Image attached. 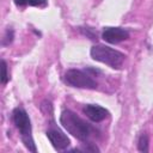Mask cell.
Wrapping results in <instances>:
<instances>
[{"label": "cell", "instance_id": "6da1fadb", "mask_svg": "<svg viewBox=\"0 0 153 153\" xmlns=\"http://www.w3.org/2000/svg\"><path fill=\"white\" fill-rule=\"evenodd\" d=\"M60 123L69 134H72L74 137L81 141H86L92 133V127L68 109L61 112Z\"/></svg>", "mask_w": 153, "mask_h": 153}, {"label": "cell", "instance_id": "7a4b0ae2", "mask_svg": "<svg viewBox=\"0 0 153 153\" xmlns=\"http://www.w3.org/2000/svg\"><path fill=\"white\" fill-rule=\"evenodd\" d=\"M91 57L98 62H102V63H105L112 68H120L126 59V56L114 49V48H110L108 45H103V44H96L91 48Z\"/></svg>", "mask_w": 153, "mask_h": 153}, {"label": "cell", "instance_id": "3957f363", "mask_svg": "<svg viewBox=\"0 0 153 153\" xmlns=\"http://www.w3.org/2000/svg\"><path fill=\"white\" fill-rule=\"evenodd\" d=\"M12 115H13V122L17 129L20 131L22 141L24 142L25 147L31 152H36V146H35V142L31 135V123H30V118L26 111L24 109L16 108Z\"/></svg>", "mask_w": 153, "mask_h": 153}, {"label": "cell", "instance_id": "277c9868", "mask_svg": "<svg viewBox=\"0 0 153 153\" xmlns=\"http://www.w3.org/2000/svg\"><path fill=\"white\" fill-rule=\"evenodd\" d=\"M65 81L68 85L73 87H79V88L97 87V82L91 78V75L80 69H68L65 73Z\"/></svg>", "mask_w": 153, "mask_h": 153}, {"label": "cell", "instance_id": "5b68a950", "mask_svg": "<svg viewBox=\"0 0 153 153\" xmlns=\"http://www.w3.org/2000/svg\"><path fill=\"white\" fill-rule=\"evenodd\" d=\"M102 37L105 42L111 43V44H116L120 43L122 41H126L129 38V32L126 29L122 27H105Z\"/></svg>", "mask_w": 153, "mask_h": 153}, {"label": "cell", "instance_id": "8992f818", "mask_svg": "<svg viewBox=\"0 0 153 153\" xmlns=\"http://www.w3.org/2000/svg\"><path fill=\"white\" fill-rule=\"evenodd\" d=\"M47 137L49 139V141L51 142V145L54 146L55 149H65L69 146L71 141L67 137L66 134H63L62 131L57 130V129H50L47 131Z\"/></svg>", "mask_w": 153, "mask_h": 153}, {"label": "cell", "instance_id": "52a82bcc", "mask_svg": "<svg viewBox=\"0 0 153 153\" xmlns=\"http://www.w3.org/2000/svg\"><path fill=\"white\" fill-rule=\"evenodd\" d=\"M82 111L93 122H100V121L105 120L109 116V111L105 108H103L100 105H96V104H87V105H85Z\"/></svg>", "mask_w": 153, "mask_h": 153}, {"label": "cell", "instance_id": "ba28073f", "mask_svg": "<svg viewBox=\"0 0 153 153\" xmlns=\"http://www.w3.org/2000/svg\"><path fill=\"white\" fill-rule=\"evenodd\" d=\"M137 147H139V151H141V152H147L148 151V136L146 134H142L140 136Z\"/></svg>", "mask_w": 153, "mask_h": 153}, {"label": "cell", "instance_id": "9c48e42d", "mask_svg": "<svg viewBox=\"0 0 153 153\" xmlns=\"http://www.w3.org/2000/svg\"><path fill=\"white\" fill-rule=\"evenodd\" d=\"M13 37H14V32L12 29H7L6 32H5V36L2 38V45H8L12 41H13Z\"/></svg>", "mask_w": 153, "mask_h": 153}, {"label": "cell", "instance_id": "30bf717a", "mask_svg": "<svg viewBox=\"0 0 153 153\" xmlns=\"http://www.w3.org/2000/svg\"><path fill=\"white\" fill-rule=\"evenodd\" d=\"M1 66H2V67H1V71H2V74H1V84L5 85V84L8 81V78H10V76H8V74H7V65H6V62H5L4 60L1 61Z\"/></svg>", "mask_w": 153, "mask_h": 153}, {"label": "cell", "instance_id": "8fae6325", "mask_svg": "<svg viewBox=\"0 0 153 153\" xmlns=\"http://www.w3.org/2000/svg\"><path fill=\"white\" fill-rule=\"evenodd\" d=\"M27 4L36 7H45L48 5V0H27Z\"/></svg>", "mask_w": 153, "mask_h": 153}, {"label": "cell", "instance_id": "7c38bea8", "mask_svg": "<svg viewBox=\"0 0 153 153\" xmlns=\"http://www.w3.org/2000/svg\"><path fill=\"white\" fill-rule=\"evenodd\" d=\"M14 4L17 6H25L27 5V0H14Z\"/></svg>", "mask_w": 153, "mask_h": 153}]
</instances>
